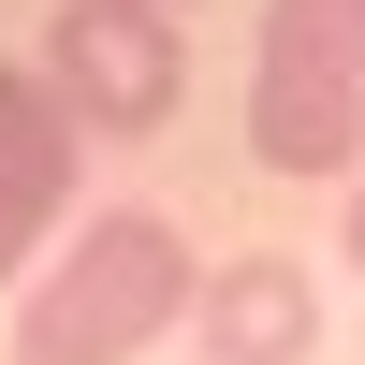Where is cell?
Here are the masks:
<instances>
[{
  "instance_id": "obj_1",
  "label": "cell",
  "mask_w": 365,
  "mask_h": 365,
  "mask_svg": "<svg viewBox=\"0 0 365 365\" xmlns=\"http://www.w3.org/2000/svg\"><path fill=\"white\" fill-rule=\"evenodd\" d=\"M190 234L161 205H88L15 292V365H132L146 336H190Z\"/></svg>"
},
{
  "instance_id": "obj_2",
  "label": "cell",
  "mask_w": 365,
  "mask_h": 365,
  "mask_svg": "<svg viewBox=\"0 0 365 365\" xmlns=\"http://www.w3.org/2000/svg\"><path fill=\"white\" fill-rule=\"evenodd\" d=\"M249 161L263 175H351L365 161V0H263Z\"/></svg>"
},
{
  "instance_id": "obj_3",
  "label": "cell",
  "mask_w": 365,
  "mask_h": 365,
  "mask_svg": "<svg viewBox=\"0 0 365 365\" xmlns=\"http://www.w3.org/2000/svg\"><path fill=\"white\" fill-rule=\"evenodd\" d=\"M29 73L58 88L73 132H117V146H132V132H161V117L190 103V29H175L161 0H58Z\"/></svg>"
},
{
  "instance_id": "obj_4",
  "label": "cell",
  "mask_w": 365,
  "mask_h": 365,
  "mask_svg": "<svg viewBox=\"0 0 365 365\" xmlns=\"http://www.w3.org/2000/svg\"><path fill=\"white\" fill-rule=\"evenodd\" d=\"M73 161H88V132L58 117V88L29 58H0V278H29L44 234H73Z\"/></svg>"
},
{
  "instance_id": "obj_5",
  "label": "cell",
  "mask_w": 365,
  "mask_h": 365,
  "mask_svg": "<svg viewBox=\"0 0 365 365\" xmlns=\"http://www.w3.org/2000/svg\"><path fill=\"white\" fill-rule=\"evenodd\" d=\"M190 336H205V365H307L322 351V278L292 249H234V263H205Z\"/></svg>"
},
{
  "instance_id": "obj_6",
  "label": "cell",
  "mask_w": 365,
  "mask_h": 365,
  "mask_svg": "<svg viewBox=\"0 0 365 365\" xmlns=\"http://www.w3.org/2000/svg\"><path fill=\"white\" fill-rule=\"evenodd\" d=\"M351 278H365V190H351Z\"/></svg>"
},
{
  "instance_id": "obj_7",
  "label": "cell",
  "mask_w": 365,
  "mask_h": 365,
  "mask_svg": "<svg viewBox=\"0 0 365 365\" xmlns=\"http://www.w3.org/2000/svg\"><path fill=\"white\" fill-rule=\"evenodd\" d=\"M161 15H175V0H161Z\"/></svg>"
}]
</instances>
